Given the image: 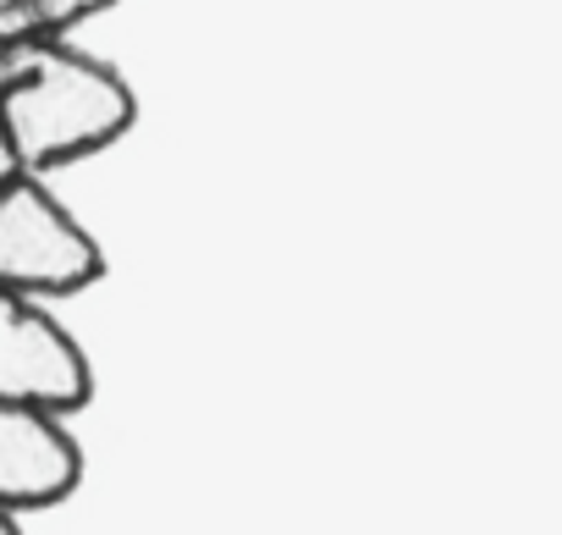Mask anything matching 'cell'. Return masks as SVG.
<instances>
[{
    "label": "cell",
    "instance_id": "cell-1",
    "mask_svg": "<svg viewBox=\"0 0 562 535\" xmlns=\"http://www.w3.org/2000/svg\"><path fill=\"white\" fill-rule=\"evenodd\" d=\"M138 116L133 89L61 40H23L0 67V122L23 171H56L116 144Z\"/></svg>",
    "mask_w": 562,
    "mask_h": 535
},
{
    "label": "cell",
    "instance_id": "cell-2",
    "mask_svg": "<svg viewBox=\"0 0 562 535\" xmlns=\"http://www.w3.org/2000/svg\"><path fill=\"white\" fill-rule=\"evenodd\" d=\"M105 277V254L34 177L0 182V288L29 299H67Z\"/></svg>",
    "mask_w": 562,
    "mask_h": 535
},
{
    "label": "cell",
    "instance_id": "cell-3",
    "mask_svg": "<svg viewBox=\"0 0 562 535\" xmlns=\"http://www.w3.org/2000/svg\"><path fill=\"white\" fill-rule=\"evenodd\" d=\"M94 398L89 354L29 299L0 288V403L72 414Z\"/></svg>",
    "mask_w": 562,
    "mask_h": 535
},
{
    "label": "cell",
    "instance_id": "cell-4",
    "mask_svg": "<svg viewBox=\"0 0 562 535\" xmlns=\"http://www.w3.org/2000/svg\"><path fill=\"white\" fill-rule=\"evenodd\" d=\"M83 480V447L56 414L29 403H0V513L56 508Z\"/></svg>",
    "mask_w": 562,
    "mask_h": 535
},
{
    "label": "cell",
    "instance_id": "cell-5",
    "mask_svg": "<svg viewBox=\"0 0 562 535\" xmlns=\"http://www.w3.org/2000/svg\"><path fill=\"white\" fill-rule=\"evenodd\" d=\"M105 7H116V0H0V51L23 40H61Z\"/></svg>",
    "mask_w": 562,
    "mask_h": 535
},
{
    "label": "cell",
    "instance_id": "cell-6",
    "mask_svg": "<svg viewBox=\"0 0 562 535\" xmlns=\"http://www.w3.org/2000/svg\"><path fill=\"white\" fill-rule=\"evenodd\" d=\"M18 171H23V160H18V149H12V138H7V122H0V182L18 177Z\"/></svg>",
    "mask_w": 562,
    "mask_h": 535
}]
</instances>
